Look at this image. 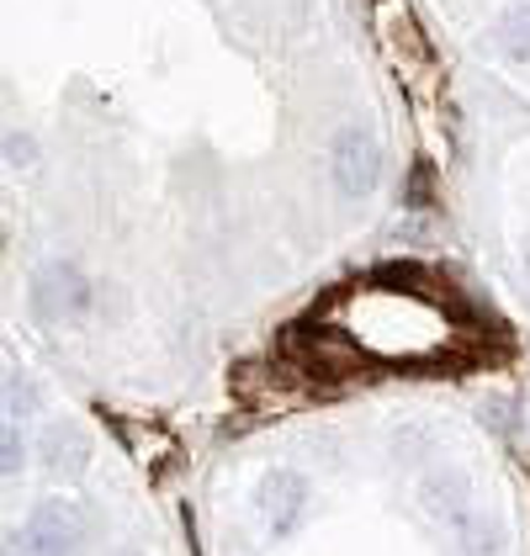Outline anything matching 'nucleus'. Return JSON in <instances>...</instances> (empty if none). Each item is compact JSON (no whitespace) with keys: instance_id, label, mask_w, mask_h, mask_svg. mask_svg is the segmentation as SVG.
I'll return each instance as SVG.
<instances>
[{"instance_id":"nucleus-1","label":"nucleus","mask_w":530,"mask_h":556,"mask_svg":"<svg viewBox=\"0 0 530 556\" xmlns=\"http://www.w3.org/2000/svg\"><path fill=\"white\" fill-rule=\"evenodd\" d=\"M33 313L43 318V324H64V318H86L90 302H96V287H90V276L80 265H70V260H48L33 270Z\"/></svg>"},{"instance_id":"nucleus-2","label":"nucleus","mask_w":530,"mask_h":556,"mask_svg":"<svg viewBox=\"0 0 530 556\" xmlns=\"http://www.w3.org/2000/svg\"><path fill=\"white\" fill-rule=\"evenodd\" d=\"M329 175L345 197H366L382 180V143L366 128H340L329 143Z\"/></svg>"},{"instance_id":"nucleus-3","label":"nucleus","mask_w":530,"mask_h":556,"mask_svg":"<svg viewBox=\"0 0 530 556\" xmlns=\"http://www.w3.org/2000/svg\"><path fill=\"white\" fill-rule=\"evenodd\" d=\"M255 504H261V519H265L270 535H292L313 509V488L298 477V471H265Z\"/></svg>"},{"instance_id":"nucleus-4","label":"nucleus","mask_w":530,"mask_h":556,"mask_svg":"<svg viewBox=\"0 0 530 556\" xmlns=\"http://www.w3.org/2000/svg\"><path fill=\"white\" fill-rule=\"evenodd\" d=\"M27 530L33 535H43L53 552L75 556L80 546H86L90 525H86V509L80 504H70V498H43L38 509H33V519H27Z\"/></svg>"},{"instance_id":"nucleus-5","label":"nucleus","mask_w":530,"mask_h":556,"mask_svg":"<svg viewBox=\"0 0 530 556\" xmlns=\"http://www.w3.org/2000/svg\"><path fill=\"white\" fill-rule=\"evenodd\" d=\"M43 462H48V471L53 477H80L86 471V462H90V451H86V440L75 434V429H64V425H53L43 434Z\"/></svg>"},{"instance_id":"nucleus-6","label":"nucleus","mask_w":530,"mask_h":556,"mask_svg":"<svg viewBox=\"0 0 530 556\" xmlns=\"http://www.w3.org/2000/svg\"><path fill=\"white\" fill-rule=\"evenodd\" d=\"M493 43H499V53H504V59L530 64V0L509 5V11L493 22Z\"/></svg>"},{"instance_id":"nucleus-7","label":"nucleus","mask_w":530,"mask_h":556,"mask_svg":"<svg viewBox=\"0 0 530 556\" xmlns=\"http://www.w3.org/2000/svg\"><path fill=\"white\" fill-rule=\"evenodd\" d=\"M462 525V546H467V556H504V530H499V519L493 514H472V509H462L456 514Z\"/></svg>"},{"instance_id":"nucleus-8","label":"nucleus","mask_w":530,"mask_h":556,"mask_svg":"<svg viewBox=\"0 0 530 556\" xmlns=\"http://www.w3.org/2000/svg\"><path fill=\"white\" fill-rule=\"evenodd\" d=\"M0 414H16V419L38 414V382L22 377L16 366H0Z\"/></svg>"},{"instance_id":"nucleus-9","label":"nucleus","mask_w":530,"mask_h":556,"mask_svg":"<svg viewBox=\"0 0 530 556\" xmlns=\"http://www.w3.org/2000/svg\"><path fill=\"white\" fill-rule=\"evenodd\" d=\"M425 504L436 514H451V519H456V514L467 509V482H462L456 471H430V477H425Z\"/></svg>"},{"instance_id":"nucleus-10","label":"nucleus","mask_w":530,"mask_h":556,"mask_svg":"<svg viewBox=\"0 0 530 556\" xmlns=\"http://www.w3.org/2000/svg\"><path fill=\"white\" fill-rule=\"evenodd\" d=\"M22 467H27V440H22V429L16 425H5V419H0V482H5V477H16Z\"/></svg>"},{"instance_id":"nucleus-11","label":"nucleus","mask_w":530,"mask_h":556,"mask_svg":"<svg viewBox=\"0 0 530 556\" xmlns=\"http://www.w3.org/2000/svg\"><path fill=\"white\" fill-rule=\"evenodd\" d=\"M0 556H64V552H53L43 535H33V530L22 525V530H11V535L0 541Z\"/></svg>"},{"instance_id":"nucleus-12","label":"nucleus","mask_w":530,"mask_h":556,"mask_svg":"<svg viewBox=\"0 0 530 556\" xmlns=\"http://www.w3.org/2000/svg\"><path fill=\"white\" fill-rule=\"evenodd\" d=\"M0 154L27 170V165H38V138H33V132H5V138H0Z\"/></svg>"},{"instance_id":"nucleus-13","label":"nucleus","mask_w":530,"mask_h":556,"mask_svg":"<svg viewBox=\"0 0 530 556\" xmlns=\"http://www.w3.org/2000/svg\"><path fill=\"white\" fill-rule=\"evenodd\" d=\"M526 270H530V250H526Z\"/></svg>"},{"instance_id":"nucleus-14","label":"nucleus","mask_w":530,"mask_h":556,"mask_svg":"<svg viewBox=\"0 0 530 556\" xmlns=\"http://www.w3.org/2000/svg\"><path fill=\"white\" fill-rule=\"evenodd\" d=\"M128 556H132V552H128Z\"/></svg>"}]
</instances>
